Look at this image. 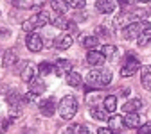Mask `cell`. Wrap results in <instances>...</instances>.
Segmentation results:
<instances>
[{
    "label": "cell",
    "instance_id": "obj_5",
    "mask_svg": "<svg viewBox=\"0 0 151 134\" xmlns=\"http://www.w3.org/2000/svg\"><path fill=\"white\" fill-rule=\"evenodd\" d=\"M140 70V63L135 55H128L121 66V77H131Z\"/></svg>",
    "mask_w": 151,
    "mask_h": 134
},
{
    "label": "cell",
    "instance_id": "obj_6",
    "mask_svg": "<svg viewBox=\"0 0 151 134\" xmlns=\"http://www.w3.org/2000/svg\"><path fill=\"white\" fill-rule=\"evenodd\" d=\"M104 61H106V55L101 52V50H88V54H86V63L92 66V68H99V66H103L104 65Z\"/></svg>",
    "mask_w": 151,
    "mask_h": 134
},
{
    "label": "cell",
    "instance_id": "obj_13",
    "mask_svg": "<svg viewBox=\"0 0 151 134\" xmlns=\"http://www.w3.org/2000/svg\"><path fill=\"white\" fill-rule=\"evenodd\" d=\"M50 23L54 25V27H58V29H63V30H67V27H68V23H70V20L65 16V14H61V13H56L52 18H50Z\"/></svg>",
    "mask_w": 151,
    "mask_h": 134
},
{
    "label": "cell",
    "instance_id": "obj_43",
    "mask_svg": "<svg viewBox=\"0 0 151 134\" xmlns=\"http://www.w3.org/2000/svg\"><path fill=\"white\" fill-rule=\"evenodd\" d=\"M139 2H142V4H147V2H151V0H139Z\"/></svg>",
    "mask_w": 151,
    "mask_h": 134
},
{
    "label": "cell",
    "instance_id": "obj_37",
    "mask_svg": "<svg viewBox=\"0 0 151 134\" xmlns=\"http://www.w3.org/2000/svg\"><path fill=\"white\" fill-rule=\"evenodd\" d=\"M111 130L113 129H110V127H101L99 130H96V134H113Z\"/></svg>",
    "mask_w": 151,
    "mask_h": 134
},
{
    "label": "cell",
    "instance_id": "obj_7",
    "mask_svg": "<svg viewBox=\"0 0 151 134\" xmlns=\"http://www.w3.org/2000/svg\"><path fill=\"white\" fill-rule=\"evenodd\" d=\"M25 45L31 52H40L43 48V40L38 32H29V36L25 38Z\"/></svg>",
    "mask_w": 151,
    "mask_h": 134
},
{
    "label": "cell",
    "instance_id": "obj_10",
    "mask_svg": "<svg viewBox=\"0 0 151 134\" xmlns=\"http://www.w3.org/2000/svg\"><path fill=\"white\" fill-rule=\"evenodd\" d=\"M96 9L103 14H111L117 9V0H97L96 2Z\"/></svg>",
    "mask_w": 151,
    "mask_h": 134
},
{
    "label": "cell",
    "instance_id": "obj_4",
    "mask_svg": "<svg viewBox=\"0 0 151 134\" xmlns=\"http://www.w3.org/2000/svg\"><path fill=\"white\" fill-rule=\"evenodd\" d=\"M149 27V22L147 20H139V22H131L128 23L126 27H122V38L124 40H133V38H137L144 29Z\"/></svg>",
    "mask_w": 151,
    "mask_h": 134
},
{
    "label": "cell",
    "instance_id": "obj_39",
    "mask_svg": "<svg viewBox=\"0 0 151 134\" xmlns=\"http://www.w3.org/2000/svg\"><path fill=\"white\" fill-rule=\"evenodd\" d=\"M7 125H9V122H6V120H2V118H0V132H6Z\"/></svg>",
    "mask_w": 151,
    "mask_h": 134
},
{
    "label": "cell",
    "instance_id": "obj_21",
    "mask_svg": "<svg viewBox=\"0 0 151 134\" xmlns=\"http://www.w3.org/2000/svg\"><path fill=\"white\" fill-rule=\"evenodd\" d=\"M137 43H139V47H147V45L151 43V27L144 29V30L137 36Z\"/></svg>",
    "mask_w": 151,
    "mask_h": 134
},
{
    "label": "cell",
    "instance_id": "obj_34",
    "mask_svg": "<svg viewBox=\"0 0 151 134\" xmlns=\"http://www.w3.org/2000/svg\"><path fill=\"white\" fill-rule=\"evenodd\" d=\"M78 130H79V125H70L68 129H65V132H63V134H79Z\"/></svg>",
    "mask_w": 151,
    "mask_h": 134
},
{
    "label": "cell",
    "instance_id": "obj_44",
    "mask_svg": "<svg viewBox=\"0 0 151 134\" xmlns=\"http://www.w3.org/2000/svg\"><path fill=\"white\" fill-rule=\"evenodd\" d=\"M113 134H121V132H113Z\"/></svg>",
    "mask_w": 151,
    "mask_h": 134
},
{
    "label": "cell",
    "instance_id": "obj_23",
    "mask_svg": "<svg viewBox=\"0 0 151 134\" xmlns=\"http://www.w3.org/2000/svg\"><path fill=\"white\" fill-rule=\"evenodd\" d=\"M90 114H92V118H96L99 122H106L108 120V111L104 107L103 109H99V107H90Z\"/></svg>",
    "mask_w": 151,
    "mask_h": 134
},
{
    "label": "cell",
    "instance_id": "obj_18",
    "mask_svg": "<svg viewBox=\"0 0 151 134\" xmlns=\"http://www.w3.org/2000/svg\"><path fill=\"white\" fill-rule=\"evenodd\" d=\"M101 102H104V97L101 95V91H96V93L88 91L86 93V104H88V107H96V104H101Z\"/></svg>",
    "mask_w": 151,
    "mask_h": 134
},
{
    "label": "cell",
    "instance_id": "obj_17",
    "mask_svg": "<svg viewBox=\"0 0 151 134\" xmlns=\"http://www.w3.org/2000/svg\"><path fill=\"white\" fill-rule=\"evenodd\" d=\"M67 84L72 86V88H79L83 84V75L78 73V72H70L67 73Z\"/></svg>",
    "mask_w": 151,
    "mask_h": 134
},
{
    "label": "cell",
    "instance_id": "obj_32",
    "mask_svg": "<svg viewBox=\"0 0 151 134\" xmlns=\"http://www.w3.org/2000/svg\"><path fill=\"white\" fill-rule=\"evenodd\" d=\"M24 99H25V102H34V100H38V99H40V95L29 89V91H27V93L24 95Z\"/></svg>",
    "mask_w": 151,
    "mask_h": 134
},
{
    "label": "cell",
    "instance_id": "obj_22",
    "mask_svg": "<svg viewBox=\"0 0 151 134\" xmlns=\"http://www.w3.org/2000/svg\"><path fill=\"white\" fill-rule=\"evenodd\" d=\"M104 109L108 111V113H115L117 111V97H115V95H108V97H104Z\"/></svg>",
    "mask_w": 151,
    "mask_h": 134
},
{
    "label": "cell",
    "instance_id": "obj_15",
    "mask_svg": "<svg viewBox=\"0 0 151 134\" xmlns=\"http://www.w3.org/2000/svg\"><path fill=\"white\" fill-rule=\"evenodd\" d=\"M34 65L32 63H27L24 68H22V72H20V77H22V81L24 82H31L34 77H36V73H34Z\"/></svg>",
    "mask_w": 151,
    "mask_h": 134
},
{
    "label": "cell",
    "instance_id": "obj_26",
    "mask_svg": "<svg viewBox=\"0 0 151 134\" xmlns=\"http://www.w3.org/2000/svg\"><path fill=\"white\" fill-rule=\"evenodd\" d=\"M108 123H110V129H121V127H124V123H122V116H119V114H115L113 113V116H110L108 118Z\"/></svg>",
    "mask_w": 151,
    "mask_h": 134
},
{
    "label": "cell",
    "instance_id": "obj_11",
    "mask_svg": "<svg viewBox=\"0 0 151 134\" xmlns=\"http://www.w3.org/2000/svg\"><path fill=\"white\" fill-rule=\"evenodd\" d=\"M40 111H42V114H45V116H52L56 113V99L47 97L45 100H42L40 102Z\"/></svg>",
    "mask_w": 151,
    "mask_h": 134
},
{
    "label": "cell",
    "instance_id": "obj_19",
    "mask_svg": "<svg viewBox=\"0 0 151 134\" xmlns=\"http://www.w3.org/2000/svg\"><path fill=\"white\" fill-rule=\"evenodd\" d=\"M142 100L140 99H131V100H126L124 104V113H139V109L142 107Z\"/></svg>",
    "mask_w": 151,
    "mask_h": 134
},
{
    "label": "cell",
    "instance_id": "obj_12",
    "mask_svg": "<svg viewBox=\"0 0 151 134\" xmlns=\"http://www.w3.org/2000/svg\"><path fill=\"white\" fill-rule=\"evenodd\" d=\"M72 43H74V36L72 34H61V36L56 38L54 47L58 48V50H67V48L72 47Z\"/></svg>",
    "mask_w": 151,
    "mask_h": 134
},
{
    "label": "cell",
    "instance_id": "obj_16",
    "mask_svg": "<svg viewBox=\"0 0 151 134\" xmlns=\"http://www.w3.org/2000/svg\"><path fill=\"white\" fill-rule=\"evenodd\" d=\"M16 61H18V54H16L14 50H6V52H4V59H2V66H4V68L14 66Z\"/></svg>",
    "mask_w": 151,
    "mask_h": 134
},
{
    "label": "cell",
    "instance_id": "obj_36",
    "mask_svg": "<svg viewBox=\"0 0 151 134\" xmlns=\"http://www.w3.org/2000/svg\"><path fill=\"white\" fill-rule=\"evenodd\" d=\"M9 36H11L9 29H6V27H0V40H6V38H9Z\"/></svg>",
    "mask_w": 151,
    "mask_h": 134
},
{
    "label": "cell",
    "instance_id": "obj_25",
    "mask_svg": "<svg viewBox=\"0 0 151 134\" xmlns=\"http://www.w3.org/2000/svg\"><path fill=\"white\" fill-rule=\"evenodd\" d=\"M29 84H31V91H34V93H38V95H42V93L45 91V88H47L45 82H43L42 79H38V77H34Z\"/></svg>",
    "mask_w": 151,
    "mask_h": 134
},
{
    "label": "cell",
    "instance_id": "obj_30",
    "mask_svg": "<svg viewBox=\"0 0 151 134\" xmlns=\"http://www.w3.org/2000/svg\"><path fill=\"white\" fill-rule=\"evenodd\" d=\"M137 134H151V122L142 123V125L137 129Z\"/></svg>",
    "mask_w": 151,
    "mask_h": 134
},
{
    "label": "cell",
    "instance_id": "obj_33",
    "mask_svg": "<svg viewBox=\"0 0 151 134\" xmlns=\"http://www.w3.org/2000/svg\"><path fill=\"white\" fill-rule=\"evenodd\" d=\"M67 30H68V34H72L74 38H76V36L79 34V29H78V25H76V22H72V20H70V23H68Z\"/></svg>",
    "mask_w": 151,
    "mask_h": 134
},
{
    "label": "cell",
    "instance_id": "obj_28",
    "mask_svg": "<svg viewBox=\"0 0 151 134\" xmlns=\"http://www.w3.org/2000/svg\"><path fill=\"white\" fill-rule=\"evenodd\" d=\"M101 52L106 55V57H113L117 54V47H113V45H104V47H101Z\"/></svg>",
    "mask_w": 151,
    "mask_h": 134
},
{
    "label": "cell",
    "instance_id": "obj_20",
    "mask_svg": "<svg viewBox=\"0 0 151 134\" xmlns=\"http://www.w3.org/2000/svg\"><path fill=\"white\" fill-rule=\"evenodd\" d=\"M50 6L56 13H61V14H67V11L70 9L67 0H50Z\"/></svg>",
    "mask_w": 151,
    "mask_h": 134
},
{
    "label": "cell",
    "instance_id": "obj_35",
    "mask_svg": "<svg viewBox=\"0 0 151 134\" xmlns=\"http://www.w3.org/2000/svg\"><path fill=\"white\" fill-rule=\"evenodd\" d=\"M79 134H93L92 132V129H90V125H79Z\"/></svg>",
    "mask_w": 151,
    "mask_h": 134
},
{
    "label": "cell",
    "instance_id": "obj_31",
    "mask_svg": "<svg viewBox=\"0 0 151 134\" xmlns=\"http://www.w3.org/2000/svg\"><path fill=\"white\" fill-rule=\"evenodd\" d=\"M67 2L72 9H83L85 7V0H67Z\"/></svg>",
    "mask_w": 151,
    "mask_h": 134
},
{
    "label": "cell",
    "instance_id": "obj_40",
    "mask_svg": "<svg viewBox=\"0 0 151 134\" xmlns=\"http://www.w3.org/2000/svg\"><path fill=\"white\" fill-rule=\"evenodd\" d=\"M76 20H79V22L88 20V14H86V13H85V14H78V16H76Z\"/></svg>",
    "mask_w": 151,
    "mask_h": 134
},
{
    "label": "cell",
    "instance_id": "obj_27",
    "mask_svg": "<svg viewBox=\"0 0 151 134\" xmlns=\"http://www.w3.org/2000/svg\"><path fill=\"white\" fill-rule=\"evenodd\" d=\"M52 72H54V65H50V63H40L38 65V73L40 75H49Z\"/></svg>",
    "mask_w": 151,
    "mask_h": 134
},
{
    "label": "cell",
    "instance_id": "obj_24",
    "mask_svg": "<svg viewBox=\"0 0 151 134\" xmlns=\"http://www.w3.org/2000/svg\"><path fill=\"white\" fill-rule=\"evenodd\" d=\"M81 43H83L85 48L93 50V48H97V47H99V38H97V36H85Z\"/></svg>",
    "mask_w": 151,
    "mask_h": 134
},
{
    "label": "cell",
    "instance_id": "obj_1",
    "mask_svg": "<svg viewBox=\"0 0 151 134\" xmlns=\"http://www.w3.org/2000/svg\"><path fill=\"white\" fill-rule=\"evenodd\" d=\"M111 82V72L99 66V68H93L86 73V84L92 88H104Z\"/></svg>",
    "mask_w": 151,
    "mask_h": 134
},
{
    "label": "cell",
    "instance_id": "obj_42",
    "mask_svg": "<svg viewBox=\"0 0 151 134\" xmlns=\"http://www.w3.org/2000/svg\"><path fill=\"white\" fill-rule=\"evenodd\" d=\"M139 0H121V4H137Z\"/></svg>",
    "mask_w": 151,
    "mask_h": 134
},
{
    "label": "cell",
    "instance_id": "obj_2",
    "mask_svg": "<svg viewBox=\"0 0 151 134\" xmlns=\"http://www.w3.org/2000/svg\"><path fill=\"white\" fill-rule=\"evenodd\" d=\"M58 113L63 120H70L76 116V113H78V99L74 97V95H67V97L61 99L60 106H58Z\"/></svg>",
    "mask_w": 151,
    "mask_h": 134
},
{
    "label": "cell",
    "instance_id": "obj_14",
    "mask_svg": "<svg viewBox=\"0 0 151 134\" xmlns=\"http://www.w3.org/2000/svg\"><path fill=\"white\" fill-rule=\"evenodd\" d=\"M140 84L147 89V91H151V66H140Z\"/></svg>",
    "mask_w": 151,
    "mask_h": 134
},
{
    "label": "cell",
    "instance_id": "obj_41",
    "mask_svg": "<svg viewBox=\"0 0 151 134\" xmlns=\"http://www.w3.org/2000/svg\"><path fill=\"white\" fill-rule=\"evenodd\" d=\"M121 95H122V97L129 95V88H121Z\"/></svg>",
    "mask_w": 151,
    "mask_h": 134
},
{
    "label": "cell",
    "instance_id": "obj_38",
    "mask_svg": "<svg viewBox=\"0 0 151 134\" xmlns=\"http://www.w3.org/2000/svg\"><path fill=\"white\" fill-rule=\"evenodd\" d=\"M43 2H45V0H32L31 7H38V9H40V7H43Z\"/></svg>",
    "mask_w": 151,
    "mask_h": 134
},
{
    "label": "cell",
    "instance_id": "obj_29",
    "mask_svg": "<svg viewBox=\"0 0 151 134\" xmlns=\"http://www.w3.org/2000/svg\"><path fill=\"white\" fill-rule=\"evenodd\" d=\"M7 2H9L11 6H14V7H20V9H27V7H31V4H27L25 0H7Z\"/></svg>",
    "mask_w": 151,
    "mask_h": 134
},
{
    "label": "cell",
    "instance_id": "obj_3",
    "mask_svg": "<svg viewBox=\"0 0 151 134\" xmlns=\"http://www.w3.org/2000/svg\"><path fill=\"white\" fill-rule=\"evenodd\" d=\"M49 22H50V16H49L45 11H40V13L32 14L31 18H27V20L22 23V29H24L25 32H34L36 29H42V27H45Z\"/></svg>",
    "mask_w": 151,
    "mask_h": 134
},
{
    "label": "cell",
    "instance_id": "obj_9",
    "mask_svg": "<svg viewBox=\"0 0 151 134\" xmlns=\"http://www.w3.org/2000/svg\"><path fill=\"white\" fill-rule=\"evenodd\" d=\"M54 72H56V75H58V77H63V75L70 73V72H72V61H68V59H56V63H54Z\"/></svg>",
    "mask_w": 151,
    "mask_h": 134
},
{
    "label": "cell",
    "instance_id": "obj_8",
    "mask_svg": "<svg viewBox=\"0 0 151 134\" xmlns=\"http://www.w3.org/2000/svg\"><path fill=\"white\" fill-rule=\"evenodd\" d=\"M122 123L128 129H139L142 125V118H140L139 113H126L122 116Z\"/></svg>",
    "mask_w": 151,
    "mask_h": 134
}]
</instances>
